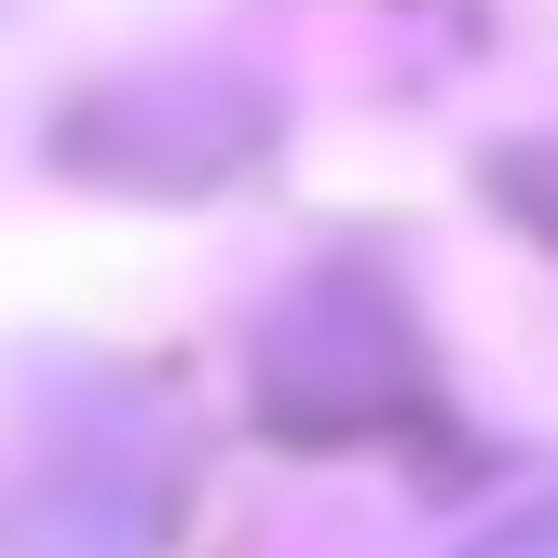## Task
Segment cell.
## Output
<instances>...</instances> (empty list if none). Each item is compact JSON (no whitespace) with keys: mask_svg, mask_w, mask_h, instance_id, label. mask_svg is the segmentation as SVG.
<instances>
[{"mask_svg":"<svg viewBox=\"0 0 558 558\" xmlns=\"http://www.w3.org/2000/svg\"><path fill=\"white\" fill-rule=\"evenodd\" d=\"M463 558H558V490H545V505H518L505 532H477Z\"/></svg>","mask_w":558,"mask_h":558,"instance_id":"1","label":"cell"}]
</instances>
